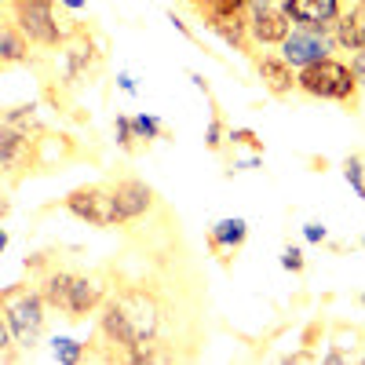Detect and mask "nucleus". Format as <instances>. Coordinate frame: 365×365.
<instances>
[{
    "label": "nucleus",
    "instance_id": "6e6552de",
    "mask_svg": "<svg viewBox=\"0 0 365 365\" xmlns=\"http://www.w3.org/2000/svg\"><path fill=\"white\" fill-rule=\"evenodd\" d=\"M332 51V37L325 34V29H289V37L282 41V58L292 66V70H303L318 63V58H325Z\"/></svg>",
    "mask_w": 365,
    "mask_h": 365
},
{
    "label": "nucleus",
    "instance_id": "0eeeda50",
    "mask_svg": "<svg viewBox=\"0 0 365 365\" xmlns=\"http://www.w3.org/2000/svg\"><path fill=\"white\" fill-rule=\"evenodd\" d=\"M249 41L256 44H282L289 37V15L285 8H278L274 0H249Z\"/></svg>",
    "mask_w": 365,
    "mask_h": 365
},
{
    "label": "nucleus",
    "instance_id": "2eb2a0df",
    "mask_svg": "<svg viewBox=\"0 0 365 365\" xmlns=\"http://www.w3.org/2000/svg\"><path fill=\"white\" fill-rule=\"evenodd\" d=\"M29 58V41L19 34L15 22H0V66H15Z\"/></svg>",
    "mask_w": 365,
    "mask_h": 365
},
{
    "label": "nucleus",
    "instance_id": "f03ea898",
    "mask_svg": "<svg viewBox=\"0 0 365 365\" xmlns=\"http://www.w3.org/2000/svg\"><path fill=\"white\" fill-rule=\"evenodd\" d=\"M0 311L11 329V340L19 351H34L44 340L48 329V303L34 282H15L0 289Z\"/></svg>",
    "mask_w": 365,
    "mask_h": 365
},
{
    "label": "nucleus",
    "instance_id": "f257e3e1",
    "mask_svg": "<svg viewBox=\"0 0 365 365\" xmlns=\"http://www.w3.org/2000/svg\"><path fill=\"white\" fill-rule=\"evenodd\" d=\"M161 322H165V303L158 299L154 289L125 285L117 292H106L103 307H99V336L96 340L106 344L110 351H103L99 358L113 361V358H125L139 344L161 340Z\"/></svg>",
    "mask_w": 365,
    "mask_h": 365
},
{
    "label": "nucleus",
    "instance_id": "7c9ffc66",
    "mask_svg": "<svg viewBox=\"0 0 365 365\" xmlns=\"http://www.w3.org/2000/svg\"><path fill=\"white\" fill-rule=\"evenodd\" d=\"M361 245H365V241H361Z\"/></svg>",
    "mask_w": 365,
    "mask_h": 365
},
{
    "label": "nucleus",
    "instance_id": "5701e85b",
    "mask_svg": "<svg viewBox=\"0 0 365 365\" xmlns=\"http://www.w3.org/2000/svg\"><path fill=\"white\" fill-rule=\"evenodd\" d=\"M361 172H365V168H361V161H358V158H351V161L344 165V175H347V182H351V187H354L358 194L365 190V179H361Z\"/></svg>",
    "mask_w": 365,
    "mask_h": 365
},
{
    "label": "nucleus",
    "instance_id": "6ab92c4d",
    "mask_svg": "<svg viewBox=\"0 0 365 365\" xmlns=\"http://www.w3.org/2000/svg\"><path fill=\"white\" fill-rule=\"evenodd\" d=\"M190 4L197 8L201 19H208V15H216V11H245L249 0H190Z\"/></svg>",
    "mask_w": 365,
    "mask_h": 365
},
{
    "label": "nucleus",
    "instance_id": "7ed1b4c3",
    "mask_svg": "<svg viewBox=\"0 0 365 365\" xmlns=\"http://www.w3.org/2000/svg\"><path fill=\"white\" fill-rule=\"evenodd\" d=\"M296 88L307 91L311 99H332V103H354V91H358V81L351 73L347 63L340 58H318V63L296 70Z\"/></svg>",
    "mask_w": 365,
    "mask_h": 365
},
{
    "label": "nucleus",
    "instance_id": "aec40b11",
    "mask_svg": "<svg viewBox=\"0 0 365 365\" xmlns=\"http://www.w3.org/2000/svg\"><path fill=\"white\" fill-rule=\"evenodd\" d=\"M223 139H227V135H223V113L216 110V113H212V120H208V128H205V146H208V150H220Z\"/></svg>",
    "mask_w": 365,
    "mask_h": 365
},
{
    "label": "nucleus",
    "instance_id": "4468645a",
    "mask_svg": "<svg viewBox=\"0 0 365 365\" xmlns=\"http://www.w3.org/2000/svg\"><path fill=\"white\" fill-rule=\"evenodd\" d=\"M332 41H336L340 48H347V51L365 48V0H358L351 11H340L336 26H332Z\"/></svg>",
    "mask_w": 365,
    "mask_h": 365
},
{
    "label": "nucleus",
    "instance_id": "f3484780",
    "mask_svg": "<svg viewBox=\"0 0 365 365\" xmlns=\"http://www.w3.org/2000/svg\"><path fill=\"white\" fill-rule=\"evenodd\" d=\"M51 358L55 361H66V365L84 361V344L81 340H70V336H58V340H51Z\"/></svg>",
    "mask_w": 365,
    "mask_h": 365
},
{
    "label": "nucleus",
    "instance_id": "f8f14e48",
    "mask_svg": "<svg viewBox=\"0 0 365 365\" xmlns=\"http://www.w3.org/2000/svg\"><path fill=\"white\" fill-rule=\"evenodd\" d=\"M205 26H208L223 44H230V48H237V51L249 48V11H216V15L205 19Z\"/></svg>",
    "mask_w": 365,
    "mask_h": 365
},
{
    "label": "nucleus",
    "instance_id": "ddd939ff",
    "mask_svg": "<svg viewBox=\"0 0 365 365\" xmlns=\"http://www.w3.org/2000/svg\"><path fill=\"white\" fill-rule=\"evenodd\" d=\"M256 70H259V81H263V88L270 91V96H289V91L296 88V70L274 51L256 58Z\"/></svg>",
    "mask_w": 365,
    "mask_h": 365
},
{
    "label": "nucleus",
    "instance_id": "a211bd4d",
    "mask_svg": "<svg viewBox=\"0 0 365 365\" xmlns=\"http://www.w3.org/2000/svg\"><path fill=\"white\" fill-rule=\"evenodd\" d=\"M113 135H117V146L125 150V154H135V150L143 146V143L135 139V128H132V117H125V113H117V120H113Z\"/></svg>",
    "mask_w": 365,
    "mask_h": 365
},
{
    "label": "nucleus",
    "instance_id": "cd10ccee",
    "mask_svg": "<svg viewBox=\"0 0 365 365\" xmlns=\"http://www.w3.org/2000/svg\"><path fill=\"white\" fill-rule=\"evenodd\" d=\"M63 4H66L70 11H84V8H88V0H63Z\"/></svg>",
    "mask_w": 365,
    "mask_h": 365
},
{
    "label": "nucleus",
    "instance_id": "b1692460",
    "mask_svg": "<svg viewBox=\"0 0 365 365\" xmlns=\"http://www.w3.org/2000/svg\"><path fill=\"white\" fill-rule=\"evenodd\" d=\"M227 139H230V143H241V146H256V150H263L252 128H230V135H227Z\"/></svg>",
    "mask_w": 365,
    "mask_h": 365
},
{
    "label": "nucleus",
    "instance_id": "bb28decb",
    "mask_svg": "<svg viewBox=\"0 0 365 365\" xmlns=\"http://www.w3.org/2000/svg\"><path fill=\"white\" fill-rule=\"evenodd\" d=\"M117 84H120V91L135 96V77H132V73H117Z\"/></svg>",
    "mask_w": 365,
    "mask_h": 365
},
{
    "label": "nucleus",
    "instance_id": "412c9836",
    "mask_svg": "<svg viewBox=\"0 0 365 365\" xmlns=\"http://www.w3.org/2000/svg\"><path fill=\"white\" fill-rule=\"evenodd\" d=\"M282 267H285L289 274H303V270H307V259H303V252H299L296 245H285V249H282Z\"/></svg>",
    "mask_w": 365,
    "mask_h": 365
},
{
    "label": "nucleus",
    "instance_id": "20e7f679",
    "mask_svg": "<svg viewBox=\"0 0 365 365\" xmlns=\"http://www.w3.org/2000/svg\"><path fill=\"white\" fill-rule=\"evenodd\" d=\"M11 22L37 48H58L70 34V26L55 15V0H11Z\"/></svg>",
    "mask_w": 365,
    "mask_h": 365
},
{
    "label": "nucleus",
    "instance_id": "9d476101",
    "mask_svg": "<svg viewBox=\"0 0 365 365\" xmlns=\"http://www.w3.org/2000/svg\"><path fill=\"white\" fill-rule=\"evenodd\" d=\"M282 8L289 22L299 29H325V34H332V26L340 19V0H282Z\"/></svg>",
    "mask_w": 365,
    "mask_h": 365
},
{
    "label": "nucleus",
    "instance_id": "393cba45",
    "mask_svg": "<svg viewBox=\"0 0 365 365\" xmlns=\"http://www.w3.org/2000/svg\"><path fill=\"white\" fill-rule=\"evenodd\" d=\"M351 73H354V81L365 88V48L354 51V58H351Z\"/></svg>",
    "mask_w": 365,
    "mask_h": 365
},
{
    "label": "nucleus",
    "instance_id": "c756f323",
    "mask_svg": "<svg viewBox=\"0 0 365 365\" xmlns=\"http://www.w3.org/2000/svg\"><path fill=\"white\" fill-rule=\"evenodd\" d=\"M361 197H365V190H361Z\"/></svg>",
    "mask_w": 365,
    "mask_h": 365
},
{
    "label": "nucleus",
    "instance_id": "423d86ee",
    "mask_svg": "<svg viewBox=\"0 0 365 365\" xmlns=\"http://www.w3.org/2000/svg\"><path fill=\"white\" fill-rule=\"evenodd\" d=\"M58 51H63V81L66 84H84L103 66V51L96 48V41H91L84 26H70V34L58 44Z\"/></svg>",
    "mask_w": 365,
    "mask_h": 365
},
{
    "label": "nucleus",
    "instance_id": "dca6fc26",
    "mask_svg": "<svg viewBox=\"0 0 365 365\" xmlns=\"http://www.w3.org/2000/svg\"><path fill=\"white\" fill-rule=\"evenodd\" d=\"M132 128H135V139H139L143 146L165 135V125H161V117H154V113H139V117H132Z\"/></svg>",
    "mask_w": 365,
    "mask_h": 365
},
{
    "label": "nucleus",
    "instance_id": "c85d7f7f",
    "mask_svg": "<svg viewBox=\"0 0 365 365\" xmlns=\"http://www.w3.org/2000/svg\"><path fill=\"white\" fill-rule=\"evenodd\" d=\"M8 241H11V237H8V230H4V227H0V252H4V249H8Z\"/></svg>",
    "mask_w": 365,
    "mask_h": 365
},
{
    "label": "nucleus",
    "instance_id": "9b49d317",
    "mask_svg": "<svg viewBox=\"0 0 365 365\" xmlns=\"http://www.w3.org/2000/svg\"><path fill=\"white\" fill-rule=\"evenodd\" d=\"M249 241V223L241 220V216H230V220H220V223H212V230H208V249L216 252L223 263L234 256V252H241V245Z\"/></svg>",
    "mask_w": 365,
    "mask_h": 365
},
{
    "label": "nucleus",
    "instance_id": "a878e982",
    "mask_svg": "<svg viewBox=\"0 0 365 365\" xmlns=\"http://www.w3.org/2000/svg\"><path fill=\"white\" fill-rule=\"evenodd\" d=\"M303 237H307V241H314V245H322V241L329 237V230H325L322 223H307V227H303Z\"/></svg>",
    "mask_w": 365,
    "mask_h": 365
},
{
    "label": "nucleus",
    "instance_id": "1a4fd4ad",
    "mask_svg": "<svg viewBox=\"0 0 365 365\" xmlns=\"http://www.w3.org/2000/svg\"><path fill=\"white\" fill-rule=\"evenodd\" d=\"M113 182V197H117V212H120V223H135L139 216H146L154 208L158 194L150 182L135 179V175H120V179H110Z\"/></svg>",
    "mask_w": 365,
    "mask_h": 365
},
{
    "label": "nucleus",
    "instance_id": "39448f33",
    "mask_svg": "<svg viewBox=\"0 0 365 365\" xmlns=\"http://www.w3.org/2000/svg\"><path fill=\"white\" fill-rule=\"evenodd\" d=\"M63 208L70 212L73 220L88 223V227H99V230H113V227H125L120 223V212H117V197H113V182H84V187L70 190L63 197Z\"/></svg>",
    "mask_w": 365,
    "mask_h": 365
},
{
    "label": "nucleus",
    "instance_id": "4be33fe9",
    "mask_svg": "<svg viewBox=\"0 0 365 365\" xmlns=\"http://www.w3.org/2000/svg\"><path fill=\"white\" fill-rule=\"evenodd\" d=\"M11 347H15L11 329H8V322H4V311H0V358H4V361H15V358H19V351H11Z\"/></svg>",
    "mask_w": 365,
    "mask_h": 365
}]
</instances>
